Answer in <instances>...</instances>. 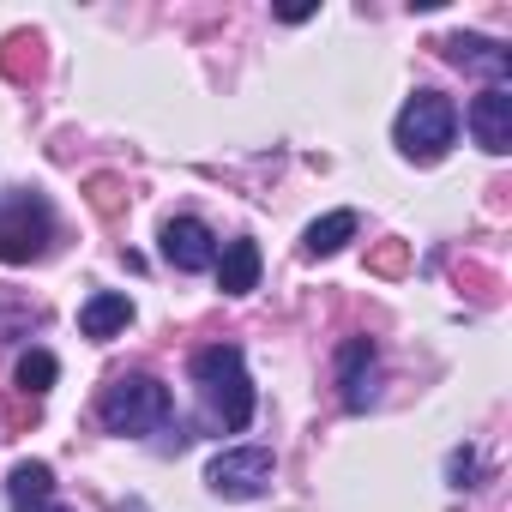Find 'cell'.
<instances>
[{"label": "cell", "mask_w": 512, "mask_h": 512, "mask_svg": "<svg viewBox=\"0 0 512 512\" xmlns=\"http://www.w3.org/2000/svg\"><path fill=\"white\" fill-rule=\"evenodd\" d=\"M43 512H73V506H55V500H49V506H43Z\"/></svg>", "instance_id": "cell-19"}, {"label": "cell", "mask_w": 512, "mask_h": 512, "mask_svg": "<svg viewBox=\"0 0 512 512\" xmlns=\"http://www.w3.org/2000/svg\"><path fill=\"white\" fill-rule=\"evenodd\" d=\"M85 187H91V205H97L103 217H115V211H121V181H115V175H91Z\"/></svg>", "instance_id": "cell-17"}, {"label": "cell", "mask_w": 512, "mask_h": 512, "mask_svg": "<svg viewBox=\"0 0 512 512\" xmlns=\"http://www.w3.org/2000/svg\"><path fill=\"white\" fill-rule=\"evenodd\" d=\"M446 476H452V488H470V476H476V458H470V452H452V458H446Z\"/></svg>", "instance_id": "cell-18"}, {"label": "cell", "mask_w": 512, "mask_h": 512, "mask_svg": "<svg viewBox=\"0 0 512 512\" xmlns=\"http://www.w3.org/2000/svg\"><path fill=\"white\" fill-rule=\"evenodd\" d=\"M278 476V458L266 446H229L205 464V488L223 494V500H260Z\"/></svg>", "instance_id": "cell-5"}, {"label": "cell", "mask_w": 512, "mask_h": 512, "mask_svg": "<svg viewBox=\"0 0 512 512\" xmlns=\"http://www.w3.org/2000/svg\"><path fill=\"white\" fill-rule=\"evenodd\" d=\"M193 386H199V416L211 434H241L253 422V380L235 344L193 350Z\"/></svg>", "instance_id": "cell-1"}, {"label": "cell", "mask_w": 512, "mask_h": 512, "mask_svg": "<svg viewBox=\"0 0 512 512\" xmlns=\"http://www.w3.org/2000/svg\"><path fill=\"white\" fill-rule=\"evenodd\" d=\"M7 500H13V512H43V506L55 500V470H49L43 458L13 464V476H7Z\"/></svg>", "instance_id": "cell-10"}, {"label": "cell", "mask_w": 512, "mask_h": 512, "mask_svg": "<svg viewBox=\"0 0 512 512\" xmlns=\"http://www.w3.org/2000/svg\"><path fill=\"white\" fill-rule=\"evenodd\" d=\"M470 133H476V145L488 151V157H506L512 151V91L506 85H488L482 97H470Z\"/></svg>", "instance_id": "cell-7"}, {"label": "cell", "mask_w": 512, "mask_h": 512, "mask_svg": "<svg viewBox=\"0 0 512 512\" xmlns=\"http://www.w3.org/2000/svg\"><path fill=\"white\" fill-rule=\"evenodd\" d=\"M217 290H223V296L260 290V247H253V241H229V247L217 253Z\"/></svg>", "instance_id": "cell-11"}, {"label": "cell", "mask_w": 512, "mask_h": 512, "mask_svg": "<svg viewBox=\"0 0 512 512\" xmlns=\"http://www.w3.org/2000/svg\"><path fill=\"white\" fill-rule=\"evenodd\" d=\"M97 416H103V428H109V434H133V440H139V434L169 428L175 398H169V386H163L157 374H121V380H109V386H103Z\"/></svg>", "instance_id": "cell-2"}, {"label": "cell", "mask_w": 512, "mask_h": 512, "mask_svg": "<svg viewBox=\"0 0 512 512\" xmlns=\"http://www.w3.org/2000/svg\"><path fill=\"white\" fill-rule=\"evenodd\" d=\"M344 241H356V211H332V217L308 223V235H302V253H308V260H332V253H338Z\"/></svg>", "instance_id": "cell-13"}, {"label": "cell", "mask_w": 512, "mask_h": 512, "mask_svg": "<svg viewBox=\"0 0 512 512\" xmlns=\"http://www.w3.org/2000/svg\"><path fill=\"white\" fill-rule=\"evenodd\" d=\"M157 241H163V260H169L175 272H211V266H217V235H211L199 217H169Z\"/></svg>", "instance_id": "cell-6"}, {"label": "cell", "mask_w": 512, "mask_h": 512, "mask_svg": "<svg viewBox=\"0 0 512 512\" xmlns=\"http://www.w3.org/2000/svg\"><path fill=\"white\" fill-rule=\"evenodd\" d=\"M127 326H133V302H127L121 290H97V296L79 308V332L97 338V344L115 338V332H127Z\"/></svg>", "instance_id": "cell-9"}, {"label": "cell", "mask_w": 512, "mask_h": 512, "mask_svg": "<svg viewBox=\"0 0 512 512\" xmlns=\"http://www.w3.org/2000/svg\"><path fill=\"white\" fill-rule=\"evenodd\" d=\"M440 55H446L452 67H464V73H482L488 85H506V73H512V55H506L494 37H470V31L446 37V43H440Z\"/></svg>", "instance_id": "cell-8"}, {"label": "cell", "mask_w": 512, "mask_h": 512, "mask_svg": "<svg viewBox=\"0 0 512 512\" xmlns=\"http://www.w3.org/2000/svg\"><path fill=\"white\" fill-rule=\"evenodd\" d=\"M49 235H55V211L43 193L31 187L0 193V266H31L49 247Z\"/></svg>", "instance_id": "cell-4"}, {"label": "cell", "mask_w": 512, "mask_h": 512, "mask_svg": "<svg viewBox=\"0 0 512 512\" xmlns=\"http://www.w3.org/2000/svg\"><path fill=\"white\" fill-rule=\"evenodd\" d=\"M392 139H398V151L410 157V163H440L446 151H452V139H458V109H452V97H440V91H416L404 109H398V127H392Z\"/></svg>", "instance_id": "cell-3"}, {"label": "cell", "mask_w": 512, "mask_h": 512, "mask_svg": "<svg viewBox=\"0 0 512 512\" xmlns=\"http://www.w3.org/2000/svg\"><path fill=\"white\" fill-rule=\"evenodd\" d=\"M0 73L19 79V85H25V79H37V73H43V43H37L31 31H13V37H7V49H0Z\"/></svg>", "instance_id": "cell-14"}, {"label": "cell", "mask_w": 512, "mask_h": 512, "mask_svg": "<svg viewBox=\"0 0 512 512\" xmlns=\"http://www.w3.org/2000/svg\"><path fill=\"white\" fill-rule=\"evenodd\" d=\"M55 374H61V362H55L49 350H25V356H19V368H13V380H19V392H25V398H43V392L55 386Z\"/></svg>", "instance_id": "cell-15"}, {"label": "cell", "mask_w": 512, "mask_h": 512, "mask_svg": "<svg viewBox=\"0 0 512 512\" xmlns=\"http://www.w3.org/2000/svg\"><path fill=\"white\" fill-rule=\"evenodd\" d=\"M368 368H374V344L350 338L338 350V386H344V410H368Z\"/></svg>", "instance_id": "cell-12"}, {"label": "cell", "mask_w": 512, "mask_h": 512, "mask_svg": "<svg viewBox=\"0 0 512 512\" xmlns=\"http://www.w3.org/2000/svg\"><path fill=\"white\" fill-rule=\"evenodd\" d=\"M368 266H374L380 278H398V272L410 266V247H404V241H386V247H374V260H368Z\"/></svg>", "instance_id": "cell-16"}]
</instances>
